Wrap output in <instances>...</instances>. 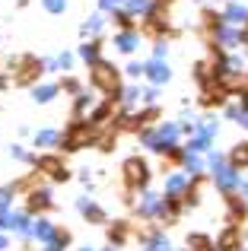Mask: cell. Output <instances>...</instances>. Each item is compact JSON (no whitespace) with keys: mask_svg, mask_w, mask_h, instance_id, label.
I'll use <instances>...</instances> for the list:
<instances>
[{"mask_svg":"<svg viewBox=\"0 0 248 251\" xmlns=\"http://www.w3.org/2000/svg\"><path fill=\"white\" fill-rule=\"evenodd\" d=\"M93 83L102 92H118V74H115L108 64H96L93 67Z\"/></svg>","mask_w":248,"mask_h":251,"instance_id":"cell-1","label":"cell"},{"mask_svg":"<svg viewBox=\"0 0 248 251\" xmlns=\"http://www.w3.org/2000/svg\"><path fill=\"white\" fill-rule=\"evenodd\" d=\"M124 178H127L130 188H140V184H147V178H149L147 162H143V159H127V162H124Z\"/></svg>","mask_w":248,"mask_h":251,"instance_id":"cell-2","label":"cell"},{"mask_svg":"<svg viewBox=\"0 0 248 251\" xmlns=\"http://www.w3.org/2000/svg\"><path fill=\"white\" fill-rule=\"evenodd\" d=\"M38 169H45L48 175H54L57 181H64V178H67V169H64V162L57 159V156H45V159H38Z\"/></svg>","mask_w":248,"mask_h":251,"instance_id":"cell-3","label":"cell"},{"mask_svg":"<svg viewBox=\"0 0 248 251\" xmlns=\"http://www.w3.org/2000/svg\"><path fill=\"white\" fill-rule=\"evenodd\" d=\"M35 74H42V64H38V61H32V57H25V61H23V74L16 76V83H29Z\"/></svg>","mask_w":248,"mask_h":251,"instance_id":"cell-4","label":"cell"},{"mask_svg":"<svg viewBox=\"0 0 248 251\" xmlns=\"http://www.w3.org/2000/svg\"><path fill=\"white\" fill-rule=\"evenodd\" d=\"M236 242H239V229H226V232H223V239H220V248H226V251H229L232 245H236Z\"/></svg>","mask_w":248,"mask_h":251,"instance_id":"cell-5","label":"cell"},{"mask_svg":"<svg viewBox=\"0 0 248 251\" xmlns=\"http://www.w3.org/2000/svg\"><path fill=\"white\" fill-rule=\"evenodd\" d=\"M245 16H248V13H245V10H242V6H239V3H232L229 10H226V19H229V23H242Z\"/></svg>","mask_w":248,"mask_h":251,"instance_id":"cell-6","label":"cell"},{"mask_svg":"<svg viewBox=\"0 0 248 251\" xmlns=\"http://www.w3.org/2000/svg\"><path fill=\"white\" fill-rule=\"evenodd\" d=\"M191 245L198 248V251H213V245H210V239H207V235H191Z\"/></svg>","mask_w":248,"mask_h":251,"instance_id":"cell-7","label":"cell"},{"mask_svg":"<svg viewBox=\"0 0 248 251\" xmlns=\"http://www.w3.org/2000/svg\"><path fill=\"white\" fill-rule=\"evenodd\" d=\"M232 162H236V166H248V143H242V147L232 153Z\"/></svg>","mask_w":248,"mask_h":251,"instance_id":"cell-8","label":"cell"},{"mask_svg":"<svg viewBox=\"0 0 248 251\" xmlns=\"http://www.w3.org/2000/svg\"><path fill=\"white\" fill-rule=\"evenodd\" d=\"M147 70H149V76H153V80H156V83H159V80H166V76H169V70H166V67H162V64H149V67H147Z\"/></svg>","mask_w":248,"mask_h":251,"instance_id":"cell-9","label":"cell"},{"mask_svg":"<svg viewBox=\"0 0 248 251\" xmlns=\"http://www.w3.org/2000/svg\"><path fill=\"white\" fill-rule=\"evenodd\" d=\"M48 207V194H32V210H45Z\"/></svg>","mask_w":248,"mask_h":251,"instance_id":"cell-10","label":"cell"},{"mask_svg":"<svg viewBox=\"0 0 248 251\" xmlns=\"http://www.w3.org/2000/svg\"><path fill=\"white\" fill-rule=\"evenodd\" d=\"M51 96H54V89H51V86H42V89H35V99H42V102H48Z\"/></svg>","mask_w":248,"mask_h":251,"instance_id":"cell-11","label":"cell"},{"mask_svg":"<svg viewBox=\"0 0 248 251\" xmlns=\"http://www.w3.org/2000/svg\"><path fill=\"white\" fill-rule=\"evenodd\" d=\"M118 48L121 51H130V48H134V35H121L118 38Z\"/></svg>","mask_w":248,"mask_h":251,"instance_id":"cell-12","label":"cell"},{"mask_svg":"<svg viewBox=\"0 0 248 251\" xmlns=\"http://www.w3.org/2000/svg\"><path fill=\"white\" fill-rule=\"evenodd\" d=\"M96 54H99V45H83V57H86V61H89V57H96Z\"/></svg>","mask_w":248,"mask_h":251,"instance_id":"cell-13","label":"cell"},{"mask_svg":"<svg viewBox=\"0 0 248 251\" xmlns=\"http://www.w3.org/2000/svg\"><path fill=\"white\" fill-rule=\"evenodd\" d=\"M45 6H48L51 13H61L64 10V0H45Z\"/></svg>","mask_w":248,"mask_h":251,"instance_id":"cell-14","label":"cell"},{"mask_svg":"<svg viewBox=\"0 0 248 251\" xmlns=\"http://www.w3.org/2000/svg\"><path fill=\"white\" fill-rule=\"evenodd\" d=\"M242 124H245V127H248V111H242Z\"/></svg>","mask_w":248,"mask_h":251,"instance_id":"cell-15","label":"cell"}]
</instances>
